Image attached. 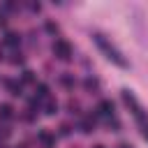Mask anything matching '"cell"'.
Listing matches in <instances>:
<instances>
[{
    "label": "cell",
    "instance_id": "cell-11",
    "mask_svg": "<svg viewBox=\"0 0 148 148\" xmlns=\"http://www.w3.org/2000/svg\"><path fill=\"white\" fill-rule=\"evenodd\" d=\"M97 86H99V83H97L95 79H86V88H88V90H97Z\"/></svg>",
    "mask_w": 148,
    "mask_h": 148
},
{
    "label": "cell",
    "instance_id": "cell-7",
    "mask_svg": "<svg viewBox=\"0 0 148 148\" xmlns=\"http://www.w3.org/2000/svg\"><path fill=\"white\" fill-rule=\"evenodd\" d=\"M5 86H7V90H9L12 95H21V83H16V81H5Z\"/></svg>",
    "mask_w": 148,
    "mask_h": 148
},
{
    "label": "cell",
    "instance_id": "cell-13",
    "mask_svg": "<svg viewBox=\"0 0 148 148\" xmlns=\"http://www.w3.org/2000/svg\"><path fill=\"white\" fill-rule=\"evenodd\" d=\"M23 81H25V83H32V81H35V76H32V72H30V69H25V72H23Z\"/></svg>",
    "mask_w": 148,
    "mask_h": 148
},
{
    "label": "cell",
    "instance_id": "cell-10",
    "mask_svg": "<svg viewBox=\"0 0 148 148\" xmlns=\"http://www.w3.org/2000/svg\"><path fill=\"white\" fill-rule=\"evenodd\" d=\"M39 139H42V141H44V143H46V146H51V143H53V141H56V139H53V136H51V134H46V132H42V134H39Z\"/></svg>",
    "mask_w": 148,
    "mask_h": 148
},
{
    "label": "cell",
    "instance_id": "cell-12",
    "mask_svg": "<svg viewBox=\"0 0 148 148\" xmlns=\"http://www.w3.org/2000/svg\"><path fill=\"white\" fill-rule=\"evenodd\" d=\"M46 92H49V88H46L44 83H39V86H37V97H46Z\"/></svg>",
    "mask_w": 148,
    "mask_h": 148
},
{
    "label": "cell",
    "instance_id": "cell-6",
    "mask_svg": "<svg viewBox=\"0 0 148 148\" xmlns=\"http://www.w3.org/2000/svg\"><path fill=\"white\" fill-rule=\"evenodd\" d=\"M12 111H14V109H12L9 104H0V120H9V118L14 116Z\"/></svg>",
    "mask_w": 148,
    "mask_h": 148
},
{
    "label": "cell",
    "instance_id": "cell-4",
    "mask_svg": "<svg viewBox=\"0 0 148 148\" xmlns=\"http://www.w3.org/2000/svg\"><path fill=\"white\" fill-rule=\"evenodd\" d=\"M97 111H99L102 116H113V102H111V99H102V102L97 104Z\"/></svg>",
    "mask_w": 148,
    "mask_h": 148
},
{
    "label": "cell",
    "instance_id": "cell-15",
    "mask_svg": "<svg viewBox=\"0 0 148 148\" xmlns=\"http://www.w3.org/2000/svg\"><path fill=\"white\" fill-rule=\"evenodd\" d=\"M92 148H104V146H92Z\"/></svg>",
    "mask_w": 148,
    "mask_h": 148
},
{
    "label": "cell",
    "instance_id": "cell-3",
    "mask_svg": "<svg viewBox=\"0 0 148 148\" xmlns=\"http://www.w3.org/2000/svg\"><path fill=\"white\" fill-rule=\"evenodd\" d=\"M53 56L58 60H72V46L67 39H56L53 42Z\"/></svg>",
    "mask_w": 148,
    "mask_h": 148
},
{
    "label": "cell",
    "instance_id": "cell-5",
    "mask_svg": "<svg viewBox=\"0 0 148 148\" xmlns=\"http://www.w3.org/2000/svg\"><path fill=\"white\" fill-rule=\"evenodd\" d=\"M2 42H5V44H7V46H18V42H21V37H18V35H16V32H7V35H5V39H2Z\"/></svg>",
    "mask_w": 148,
    "mask_h": 148
},
{
    "label": "cell",
    "instance_id": "cell-9",
    "mask_svg": "<svg viewBox=\"0 0 148 148\" xmlns=\"http://www.w3.org/2000/svg\"><path fill=\"white\" fill-rule=\"evenodd\" d=\"M92 130H95V123H92V120H83V123H81V132L88 134V132H92Z\"/></svg>",
    "mask_w": 148,
    "mask_h": 148
},
{
    "label": "cell",
    "instance_id": "cell-14",
    "mask_svg": "<svg viewBox=\"0 0 148 148\" xmlns=\"http://www.w3.org/2000/svg\"><path fill=\"white\" fill-rule=\"evenodd\" d=\"M46 30H49V32H51V35H56V32H58V25H56V23H51V21H49V23H46Z\"/></svg>",
    "mask_w": 148,
    "mask_h": 148
},
{
    "label": "cell",
    "instance_id": "cell-2",
    "mask_svg": "<svg viewBox=\"0 0 148 148\" xmlns=\"http://www.w3.org/2000/svg\"><path fill=\"white\" fill-rule=\"evenodd\" d=\"M92 42H95V44H97V49L106 56V60H111L113 65H118V67H123V69L127 67V60L123 58V53H120V51H118V49H116V46H113V44H111L102 32H95V35H92Z\"/></svg>",
    "mask_w": 148,
    "mask_h": 148
},
{
    "label": "cell",
    "instance_id": "cell-1",
    "mask_svg": "<svg viewBox=\"0 0 148 148\" xmlns=\"http://www.w3.org/2000/svg\"><path fill=\"white\" fill-rule=\"evenodd\" d=\"M123 102L127 104V109H130V113L134 116V120H136V125H139V132H141V136L148 141V111L139 104V99H136V95L132 92V90H127V88H123Z\"/></svg>",
    "mask_w": 148,
    "mask_h": 148
},
{
    "label": "cell",
    "instance_id": "cell-8",
    "mask_svg": "<svg viewBox=\"0 0 148 148\" xmlns=\"http://www.w3.org/2000/svg\"><path fill=\"white\" fill-rule=\"evenodd\" d=\"M44 109H46V113H49V116H53V113H56V111H58V104H56V102H53V99H49V102H46V106H44Z\"/></svg>",
    "mask_w": 148,
    "mask_h": 148
}]
</instances>
